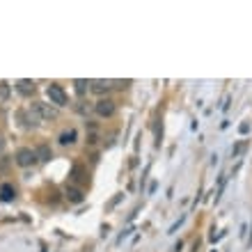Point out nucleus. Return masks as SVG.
Wrapping results in <instances>:
<instances>
[{
    "mask_svg": "<svg viewBox=\"0 0 252 252\" xmlns=\"http://www.w3.org/2000/svg\"><path fill=\"white\" fill-rule=\"evenodd\" d=\"M90 85H92V90L96 94H103V92H108V90H110V83H108V80H92V83H90Z\"/></svg>",
    "mask_w": 252,
    "mask_h": 252,
    "instance_id": "1a4fd4ad",
    "label": "nucleus"
},
{
    "mask_svg": "<svg viewBox=\"0 0 252 252\" xmlns=\"http://www.w3.org/2000/svg\"><path fill=\"white\" fill-rule=\"evenodd\" d=\"M32 113L39 117V120H55V108H51L48 103H41V101H37V103H32Z\"/></svg>",
    "mask_w": 252,
    "mask_h": 252,
    "instance_id": "f03ea898",
    "label": "nucleus"
},
{
    "mask_svg": "<svg viewBox=\"0 0 252 252\" xmlns=\"http://www.w3.org/2000/svg\"><path fill=\"white\" fill-rule=\"evenodd\" d=\"M14 197H16V190H14V186H9V184H2V186H0V199H2V202H12Z\"/></svg>",
    "mask_w": 252,
    "mask_h": 252,
    "instance_id": "0eeeda50",
    "label": "nucleus"
},
{
    "mask_svg": "<svg viewBox=\"0 0 252 252\" xmlns=\"http://www.w3.org/2000/svg\"><path fill=\"white\" fill-rule=\"evenodd\" d=\"M250 246H252V234H250Z\"/></svg>",
    "mask_w": 252,
    "mask_h": 252,
    "instance_id": "4468645a",
    "label": "nucleus"
},
{
    "mask_svg": "<svg viewBox=\"0 0 252 252\" xmlns=\"http://www.w3.org/2000/svg\"><path fill=\"white\" fill-rule=\"evenodd\" d=\"M94 110H96V115H99V117H113V115H115V101L99 99L96 103H94Z\"/></svg>",
    "mask_w": 252,
    "mask_h": 252,
    "instance_id": "7ed1b4c3",
    "label": "nucleus"
},
{
    "mask_svg": "<svg viewBox=\"0 0 252 252\" xmlns=\"http://www.w3.org/2000/svg\"><path fill=\"white\" fill-rule=\"evenodd\" d=\"M76 138H78V133L73 131H64V133H60V145H73V142H76Z\"/></svg>",
    "mask_w": 252,
    "mask_h": 252,
    "instance_id": "6e6552de",
    "label": "nucleus"
},
{
    "mask_svg": "<svg viewBox=\"0 0 252 252\" xmlns=\"http://www.w3.org/2000/svg\"><path fill=\"white\" fill-rule=\"evenodd\" d=\"M73 85H76V92H78V94H85L90 83H87V80H83V78H78V80H73Z\"/></svg>",
    "mask_w": 252,
    "mask_h": 252,
    "instance_id": "f8f14e48",
    "label": "nucleus"
},
{
    "mask_svg": "<svg viewBox=\"0 0 252 252\" xmlns=\"http://www.w3.org/2000/svg\"><path fill=\"white\" fill-rule=\"evenodd\" d=\"M37 158H41V160H51V156H53V154H51V149H48L46 145H41V147H37Z\"/></svg>",
    "mask_w": 252,
    "mask_h": 252,
    "instance_id": "9b49d317",
    "label": "nucleus"
},
{
    "mask_svg": "<svg viewBox=\"0 0 252 252\" xmlns=\"http://www.w3.org/2000/svg\"><path fill=\"white\" fill-rule=\"evenodd\" d=\"M71 179L76 181V184H83V181H85V172H83V167H80V165H73Z\"/></svg>",
    "mask_w": 252,
    "mask_h": 252,
    "instance_id": "9d476101",
    "label": "nucleus"
},
{
    "mask_svg": "<svg viewBox=\"0 0 252 252\" xmlns=\"http://www.w3.org/2000/svg\"><path fill=\"white\" fill-rule=\"evenodd\" d=\"M16 92L19 94H23V96H30V94L34 92V83L32 80H28V78H23V80H16Z\"/></svg>",
    "mask_w": 252,
    "mask_h": 252,
    "instance_id": "39448f33",
    "label": "nucleus"
},
{
    "mask_svg": "<svg viewBox=\"0 0 252 252\" xmlns=\"http://www.w3.org/2000/svg\"><path fill=\"white\" fill-rule=\"evenodd\" d=\"M64 195L69 202H73V204H80L83 202V192L78 190V188H71V186H66L64 188Z\"/></svg>",
    "mask_w": 252,
    "mask_h": 252,
    "instance_id": "423d86ee",
    "label": "nucleus"
},
{
    "mask_svg": "<svg viewBox=\"0 0 252 252\" xmlns=\"http://www.w3.org/2000/svg\"><path fill=\"white\" fill-rule=\"evenodd\" d=\"M239 131H241V133H248V131H250V124H241Z\"/></svg>",
    "mask_w": 252,
    "mask_h": 252,
    "instance_id": "ddd939ff",
    "label": "nucleus"
},
{
    "mask_svg": "<svg viewBox=\"0 0 252 252\" xmlns=\"http://www.w3.org/2000/svg\"><path fill=\"white\" fill-rule=\"evenodd\" d=\"M37 160V154L32 152V149H19L16 152V163H19L21 167H30Z\"/></svg>",
    "mask_w": 252,
    "mask_h": 252,
    "instance_id": "20e7f679",
    "label": "nucleus"
},
{
    "mask_svg": "<svg viewBox=\"0 0 252 252\" xmlns=\"http://www.w3.org/2000/svg\"><path fill=\"white\" fill-rule=\"evenodd\" d=\"M46 94H48V99H51V103H55V106H66V92L60 85H55V83L48 85Z\"/></svg>",
    "mask_w": 252,
    "mask_h": 252,
    "instance_id": "f257e3e1",
    "label": "nucleus"
}]
</instances>
